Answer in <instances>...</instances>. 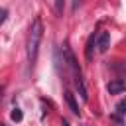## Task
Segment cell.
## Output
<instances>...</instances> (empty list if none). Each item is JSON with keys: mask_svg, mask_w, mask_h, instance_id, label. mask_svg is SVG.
<instances>
[{"mask_svg": "<svg viewBox=\"0 0 126 126\" xmlns=\"http://www.w3.org/2000/svg\"><path fill=\"white\" fill-rule=\"evenodd\" d=\"M43 37V24L39 18H35L30 26V33H28V61L33 65L37 59V51H39V43Z\"/></svg>", "mask_w": 126, "mask_h": 126, "instance_id": "1", "label": "cell"}, {"mask_svg": "<svg viewBox=\"0 0 126 126\" xmlns=\"http://www.w3.org/2000/svg\"><path fill=\"white\" fill-rule=\"evenodd\" d=\"M65 53H67L69 67H71V71H73V83H75V87H77V91H79L81 98H83V100H87V98H89V94H87V87H85V79H83V73H81V69H79V63L75 61V55L71 53V49H67Z\"/></svg>", "mask_w": 126, "mask_h": 126, "instance_id": "2", "label": "cell"}, {"mask_svg": "<svg viewBox=\"0 0 126 126\" xmlns=\"http://www.w3.org/2000/svg\"><path fill=\"white\" fill-rule=\"evenodd\" d=\"M94 43H96V47H98L100 53H106L108 47H110V33H108V32H100L98 37L94 39Z\"/></svg>", "mask_w": 126, "mask_h": 126, "instance_id": "3", "label": "cell"}, {"mask_svg": "<svg viewBox=\"0 0 126 126\" xmlns=\"http://www.w3.org/2000/svg\"><path fill=\"white\" fill-rule=\"evenodd\" d=\"M124 108H126V100H120V102L116 104V112L112 114V120H114L118 126H122V116H124V112H126Z\"/></svg>", "mask_w": 126, "mask_h": 126, "instance_id": "4", "label": "cell"}, {"mask_svg": "<svg viewBox=\"0 0 126 126\" xmlns=\"http://www.w3.org/2000/svg\"><path fill=\"white\" fill-rule=\"evenodd\" d=\"M122 91H124V81L122 79H114V81L108 83V93L110 94H120Z\"/></svg>", "mask_w": 126, "mask_h": 126, "instance_id": "5", "label": "cell"}, {"mask_svg": "<svg viewBox=\"0 0 126 126\" xmlns=\"http://www.w3.org/2000/svg\"><path fill=\"white\" fill-rule=\"evenodd\" d=\"M65 100H67V104H69V108H71V112H73V114H79V106H77V100H75V94H73L71 91H65Z\"/></svg>", "mask_w": 126, "mask_h": 126, "instance_id": "6", "label": "cell"}, {"mask_svg": "<svg viewBox=\"0 0 126 126\" xmlns=\"http://www.w3.org/2000/svg\"><path fill=\"white\" fill-rule=\"evenodd\" d=\"M10 116H12V120H14V122H22V118H24V114H22V110H20L18 106H14V108H12Z\"/></svg>", "mask_w": 126, "mask_h": 126, "instance_id": "7", "label": "cell"}, {"mask_svg": "<svg viewBox=\"0 0 126 126\" xmlns=\"http://www.w3.org/2000/svg\"><path fill=\"white\" fill-rule=\"evenodd\" d=\"M6 18H8V10L6 8H0V26L6 22Z\"/></svg>", "mask_w": 126, "mask_h": 126, "instance_id": "8", "label": "cell"}, {"mask_svg": "<svg viewBox=\"0 0 126 126\" xmlns=\"http://www.w3.org/2000/svg\"><path fill=\"white\" fill-rule=\"evenodd\" d=\"M0 126H8V124H2V122H0Z\"/></svg>", "mask_w": 126, "mask_h": 126, "instance_id": "9", "label": "cell"}]
</instances>
